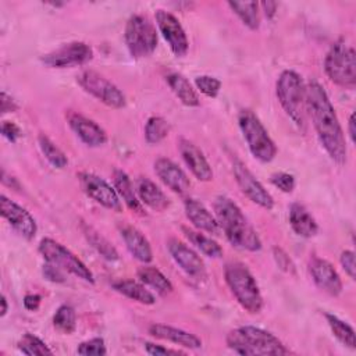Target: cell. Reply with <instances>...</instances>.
I'll use <instances>...</instances> for the list:
<instances>
[{
	"label": "cell",
	"mask_w": 356,
	"mask_h": 356,
	"mask_svg": "<svg viewBox=\"0 0 356 356\" xmlns=\"http://www.w3.org/2000/svg\"><path fill=\"white\" fill-rule=\"evenodd\" d=\"M306 106L321 146L335 163L343 164L346 161L343 131L325 89L317 81L306 85Z\"/></svg>",
	"instance_id": "6da1fadb"
},
{
	"label": "cell",
	"mask_w": 356,
	"mask_h": 356,
	"mask_svg": "<svg viewBox=\"0 0 356 356\" xmlns=\"http://www.w3.org/2000/svg\"><path fill=\"white\" fill-rule=\"evenodd\" d=\"M213 209L220 228L232 246L249 252L261 249L260 236L234 200L220 195L214 199Z\"/></svg>",
	"instance_id": "7a4b0ae2"
},
{
	"label": "cell",
	"mask_w": 356,
	"mask_h": 356,
	"mask_svg": "<svg viewBox=\"0 0 356 356\" xmlns=\"http://www.w3.org/2000/svg\"><path fill=\"white\" fill-rule=\"evenodd\" d=\"M225 342L231 350L245 356H282L291 353L274 334L253 325L231 330Z\"/></svg>",
	"instance_id": "3957f363"
},
{
	"label": "cell",
	"mask_w": 356,
	"mask_h": 356,
	"mask_svg": "<svg viewBox=\"0 0 356 356\" xmlns=\"http://www.w3.org/2000/svg\"><path fill=\"white\" fill-rule=\"evenodd\" d=\"M224 277L228 288L235 296L236 302L250 314H257L263 309V296L259 285L249 271V268L241 261H229L225 264Z\"/></svg>",
	"instance_id": "277c9868"
},
{
	"label": "cell",
	"mask_w": 356,
	"mask_h": 356,
	"mask_svg": "<svg viewBox=\"0 0 356 356\" xmlns=\"http://www.w3.org/2000/svg\"><path fill=\"white\" fill-rule=\"evenodd\" d=\"M277 97L286 115L300 128L306 127V86L300 75L292 70H285L277 79Z\"/></svg>",
	"instance_id": "5b68a950"
},
{
	"label": "cell",
	"mask_w": 356,
	"mask_h": 356,
	"mask_svg": "<svg viewBox=\"0 0 356 356\" xmlns=\"http://www.w3.org/2000/svg\"><path fill=\"white\" fill-rule=\"evenodd\" d=\"M324 71L327 76L338 86L353 89L356 85V53L355 49L345 43L343 39L337 40L328 50L324 60Z\"/></svg>",
	"instance_id": "8992f818"
},
{
	"label": "cell",
	"mask_w": 356,
	"mask_h": 356,
	"mask_svg": "<svg viewBox=\"0 0 356 356\" xmlns=\"http://www.w3.org/2000/svg\"><path fill=\"white\" fill-rule=\"evenodd\" d=\"M238 124L253 157L261 163L271 161L277 154V146L259 117L252 110L245 108L239 111Z\"/></svg>",
	"instance_id": "52a82bcc"
},
{
	"label": "cell",
	"mask_w": 356,
	"mask_h": 356,
	"mask_svg": "<svg viewBox=\"0 0 356 356\" xmlns=\"http://www.w3.org/2000/svg\"><path fill=\"white\" fill-rule=\"evenodd\" d=\"M125 44L134 58L150 56L157 46L156 26L150 19L142 14L129 17L124 33Z\"/></svg>",
	"instance_id": "ba28073f"
},
{
	"label": "cell",
	"mask_w": 356,
	"mask_h": 356,
	"mask_svg": "<svg viewBox=\"0 0 356 356\" xmlns=\"http://www.w3.org/2000/svg\"><path fill=\"white\" fill-rule=\"evenodd\" d=\"M39 253L47 263L58 267L64 273L74 274L75 277L90 284L95 282L92 271L82 263V260H79L78 256L54 239L43 238L39 243Z\"/></svg>",
	"instance_id": "9c48e42d"
},
{
	"label": "cell",
	"mask_w": 356,
	"mask_h": 356,
	"mask_svg": "<svg viewBox=\"0 0 356 356\" xmlns=\"http://www.w3.org/2000/svg\"><path fill=\"white\" fill-rule=\"evenodd\" d=\"M76 81L85 92L90 93L103 104L111 108H121L125 106L124 93L102 74L93 70H85L78 75Z\"/></svg>",
	"instance_id": "30bf717a"
},
{
	"label": "cell",
	"mask_w": 356,
	"mask_h": 356,
	"mask_svg": "<svg viewBox=\"0 0 356 356\" xmlns=\"http://www.w3.org/2000/svg\"><path fill=\"white\" fill-rule=\"evenodd\" d=\"M78 179L82 191L96 203L115 213L122 211L121 199L115 188H113L107 181L89 171H81L78 174Z\"/></svg>",
	"instance_id": "8fae6325"
},
{
	"label": "cell",
	"mask_w": 356,
	"mask_h": 356,
	"mask_svg": "<svg viewBox=\"0 0 356 356\" xmlns=\"http://www.w3.org/2000/svg\"><path fill=\"white\" fill-rule=\"evenodd\" d=\"M232 171L235 181L241 189V192L257 206L271 210L274 207V199L270 192L261 185V182L253 175V172L242 163L239 159H234Z\"/></svg>",
	"instance_id": "7c38bea8"
},
{
	"label": "cell",
	"mask_w": 356,
	"mask_h": 356,
	"mask_svg": "<svg viewBox=\"0 0 356 356\" xmlns=\"http://www.w3.org/2000/svg\"><path fill=\"white\" fill-rule=\"evenodd\" d=\"M93 58L92 47L85 42H70L40 57V61L50 68H67L82 65Z\"/></svg>",
	"instance_id": "4fadbf2b"
},
{
	"label": "cell",
	"mask_w": 356,
	"mask_h": 356,
	"mask_svg": "<svg viewBox=\"0 0 356 356\" xmlns=\"http://www.w3.org/2000/svg\"><path fill=\"white\" fill-rule=\"evenodd\" d=\"M154 17H156V24L160 29V33L168 43L171 51L177 57L185 56L188 51V47H189V42H188L186 33H185L182 25L179 24V21L177 19V17H174L171 13L164 11V10H157Z\"/></svg>",
	"instance_id": "5bb4252c"
},
{
	"label": "cell",
	"mask_w": 356,
	"mask_h": 356,
	"mask_svg": "<svg viewBox=\"0 0 356 356\" xmlns=\"http://www.w3.org/2000/svg\"><path fill=\"white\" fill-rule=\"evenodd\" d=\"M0 210L1 216L8 221V224L26 241H31L35 238L38 225L35 218L31 216V213L17 204L15 202L10 200L7 196H0Z\"/></svg>",
	"instance_id": "9a60e30c"
},
{
	"label": "cell",
	"mask_w": 356,
	"mask_h": 356,
	"mask_svg": "<svg viewBox=\"0 0 356 356\" xmlns=\"http://www.w3.org/2000/svg\"><path fill=\"white\" fill-rule=\"evenodd\" d=\"M309 273L314 284L325 293L338 296L342 292V280L334 266L321 257H312L309 261Z\"/></svg>",
	"instance_id": "2e32d148"
},
{
	"label": "cell",
	"mask_w": 356,
	"mask_h": 356,
	"mask_svg": "<svg viewBox=\"0 0 356 356\" xmlns=\"http://www.w3.org/2000/svg\"><path fill=\"white\" fill-rule=\"evenodd\" d=\"M167 249L174 259V261L185 271L189 277L203 278L204 277V263L200 256L192 250L188 245L177 238H170L167 242Z\"/></svg>",
	"instance_id": "e0dca14e"
},
{
	"label": "cell",
	"mask_w": 356,
	"mask_h": 356,
	"mask_svg": "<svg viewBox=\"0 0 356 356\" xmlns=\"http://www.w3.org/2000/svg\"><path fill=\"white\" fill-rule=\"evenodd\" d=\"M67 120L71 129L85 145L90 147H97L107 142L106 131L93 120L74 111L68 113Z\"/></svg>",
	"instance_id": "ac0fdd59"
},
{
	"label": "cell",
	"mask_w": 356,
	"mask_h": 356,
	"mask_svg": "<svg viewBox=\"0 0 356 356\" xmlns=\"http://www.w3.org/2000/svg\"><path fill=\"white\" fill-rule=\"evenodd\" d=\"M178 150L181 153V157L186 167L191 170V172L203 182H209L213 179V170L203 154V152L191 140L181 138L178 142Z\"/></svg>",
	"instance_id": "d6986e66"
},
{
	"label": "cell",
	"mask_w": 356,
	"mask_h": 356,
	"mask_svg": "<svg viewBox=\"0 0 356 356\" xmlns=\"http://www.w3.org/2000/svg\"><path fill=\"white\" fill-rule=\"evenodd\" d=\"M154 172L165 186L178 195L186 193L191 186L185 171L167 157H160L154 161Z\"/></svg>",
	"instance_id": "ffe728a7"
},
{
	"label": "cell",
	"mask_w": 356,
	"mask_h": 356,
	"mask_svg": "<svg viewBox=\"0 0 356 356\" xmlns=\"http://www.w3.org/2000/svg\"><path fill=\"white\" fill-rule=\"evenodd\" d=\"M120 235L129 250V253L142 263H150L153 260V252L146 236L131 224H121L118 227Z\"/></svg>",
	"instance_id": "44dd1931"
},
{
	"label": "cell",
	"mask_w": 356,
	"mask_h": 356,
	"mask_svg": "<svg viewBox=\"0 0 356 356\" xmlns=\"http://www.w3.org/2000/svg\"><path fill=\"white\" fill-rule=\"evenodd\" d=\"M149 334L157 339L170 341L172 343H177L188 349H199L202 346V339L195 334L177 327L165 325V324H157V323L150 324Z\"/></svg>",
	"instance_id": "7402d4cb"
},
{
	"label": "cell",
	"mask_w": 356,
	"mask_h": 356,
	"mask_svg": "<svg viewBox=\"0 0 356 356\" xmlns=\"http://www.w3.org/2000/svg\"><path fill=\"white\" fill-rule=\"evenodd\" d=\"M184 209L188 220L200 231H206L209 234L218 235L220 234V225L217 222L216 216H213L203 203L193 197H188L184 202Z\"/></svg>",
	"instance_id": "603a6c76"
},
{
	"label": "cell",
	"mask_w": 356,
	"mask_h": 356,
	"mask_svg": "<svg viewBox=\"0 0 356 356\" xmlns=\"http://www.w3.org/2000/svg\"><path fill=\"white\" fill-rule=\"evenodd\" d=\"M136 195L140 203L146 204L154 211H164L170 206V200L165 193L149 178L140 177L135 184Z\"/></svg>",
	"instance_id": "cb8c5ba5"
},
{
	"label": "cell",
	"mask_w": 356,
	"mask_h": 356,
	"mask_svg": "<svg viewBox=\"0 0 356 356\" xmlns=\"http://www.w3.org/2000/svg\"><path fill=\"white\" fill-rule=\"evenodd\" d=\"M289 224L293 232L303 238H312L318 231L314 217L300 203H292L289 206Z\"/></svg>",
	"instance_id": "d4e9b609"
},
{
	"label": "cell",
	"mask_w": 356,
	"mask_h": 356,
	"mask_svg": "<svg viewBox=\"0 0 356 356\" xmlns=\"http://www.w3.org/2000/svg\"><path fill=\"white\" fill-rule=\"evenodd\" d=\"M113 179H114V188H115L120 199L125 203V206L129 210L143 216L145 210L142 207L139 197L136 196V191L134 189L132 182H131L129 177L127 175V172H124L122 170H114Z\"/></svg>",
	"instance_id": "484cf974"
},
{
	"label": "cell",
	"mask_w": 356,
	"mask_h": 356,
	"mask_svg": "<svg viewBox=\"0 0 356 356\" xmlns=\"http://www.w3.org/2000/svg\"><path fill=\"white\" fill-rule=\"evenodd\" d=\"M165 81L174 95L181 100L182 104L195 107L199 106L200 100L196 90L192 88L189 81L179 72H170L165 75Z\"/></svg>",
	"instance_id": "4316f807"
},
{
	"label": "cell",
	"mask_w": 356,
	"mask_h": 356,
	"mask_svg": "<svg viewBox=\"0 0 356 356\" xmlns=\"http://www.w3.org/2000/svg\"><path fill=\"white\" fill-rule=\"evenodd\" d=\"M113 288L118 293H121L135 302H139L142 305H153L156 302L154 295L149 289H146L145 285H142L140 282L134 281V280L115 281V282H113Z\"/></svg>",
	"instance_id": "83f0119b"
},
{
	"label": "cell",
	"mask_w": 356,
	"mask_h": 356,
	"mask_svg": "<svg viewBox=\"0 0 356 356\" xmlns=\"http://www.w3.org/2000/svg\"><path fill=\"white\" fill-rule=\"evenodd\" d=\"M138 278L140 280L142 284L149 285L161 296L171 293L174 289L171 281L159 268H156L153 266L140 267L138 270Z\"/></svg>",
	"instance_id": "f1b7e54d"
},
{
	"label": "cell",
	"mask_w": 356,
	"mask_h": 356,
	"mask_svg": "<svg viewBox=\"0 0 356 356\" xmlns=\"http://www.w3.org/2000/svg\"><path fill=\"white\" fill-rule=\"evenodd\" d=\"M82 231H83V235L85 238L88 239V242L92 245V248L96 249V252L106 260H110V261H114V260H118V253L115 250V248L102 235L99 234L93 227L82 222Z\"/></svg>",
	"instance_id": "f546056e"
},
{
	"label": "cell",
	"mask_w": 356,
	"mask_h": 356,
	"mask_svg": "<svg viewBox=\"0 0 356 356\" xmlns=\"http://www.w3.org/2000/svg\"><path fill=\"white\" fill-rule=\"evenodd\" d=\"M228 7L252 31L260 25V11L257 1H228Z\"/></svg>",
	"instance_id": "4dcf8cb0"
},
{
	"label": "cell",
	"mask_w": 356,
	"mask_h": 356,
	"mask_svg": "<svg viewBox=\"0 0 356 356\" xmlns=\"http://www.w3.org/2000/svg\"><path fill=\"white\" fill-rule=\"evenodd\" d=\"M182 231L189 242H192L203 254L213 259H218L222 256V248L210 236H206L204 234H200L199 231H193L186 227H182Z\"/></svg>",
	"instance_id": "1f68e13d"
},
{
	"label": "cell",
	"mask_w": 356,
	"mask_h": 356,
	"mask_svg": "<svg viewBox=\"0 0 356 356\" xmlns=\"http://www.w3.org/2000/svg\"><path fill=\"white\" fill-rule=\"evenodd\" d=\"M325 320L334 334V337L345 346L355 349L356 348V338H355V331L353 328L345 323L343 320H341L339 317H337L335 314L331 313H325Z\"/></svg>",
	"instance_id": "d6a6232c"
},
{
	"label": "cell",
	"mask_w": 356,
	"mask_h": 356,
	"mask_svg": "<svg viewBox=\"0 0 356 356\" xmlns=\"http://www.w3.org/2000/svg\"><path fill=\"white\" fill-rule=\"evenodd\" d=\"M38 140H39V147H40L43 156L54 168L61 170L68 164V159H67L65 153L54 142H51V139L49 136H46L44 134H40Z\"/></svg>",
	"instance_id": "836d02e7"
},
{
	"label": "cell",
	"mask_w": 356,
	"mask_h": 356,
	"mask_svg": "<svg viewBox=\"0 0 356 356\" xmlns=\"http://www.w3.org/2000/svg\"><path fill=\"white\" fill-rule=\"evenodd\" d=\"M53 325L63 334H72L76 328V314L74 307L61 305L53 316Z\"/></svg>",
	"instance_id": "e575fe53"
},
{
	"label": "cell",
	"mask_w": 356,
	"mask_h": 356,
	"mask_svg": "<svg viewBox=\"0 0 356 356\" xmlns=\"http://www.w3.org/2000/svg\"><path fill=\"white\" fill-rule=\"evenodd\" d=\"M170 132V124L165 118L153 115L145 125V139L147 143L154 145L161 142Z\"/></svg>",
	"instance_id": "d590c367"
},
{
	"label": "cell",
	"mask_w": 356,
	"mask_h": 356,
	"mask_svg": "<svg viewBox=\"0 0 356 356\" xmlns=\"http://www.w3.org/2000/svg\"><path fill=\"white\" fill-rule=\"evenodd\" d=\"M17 348L19 349V352H22L24 355L28 356H44V355H53V350L36 335L33 334H24L18 343Z\"/></svg>",
	"instance_id": "8d00e7d4"
},
{
	"label": "cell",
	"mask_w": 356,
	"mask_h": 356,
	"mask_svg": "<svg viewBox=\"0 0 356 356\" xmlns=\"http://www.w3.org/2000/svg\"><path fill=\"white\" fill-rule=\"evenodd\" d=\"M195 85L199 92L207 97H216L221 89V81L210 75H199L195 78Z\"/></svg>",
	"instance_id": "74e56055"
},
{
	"label": "cell",
	"mask_w": 356,
	"mask_h": 356,
	"mask_svg": "<svg viewBox=\"0 0 356 356\" xmlns=\"http://www.w3.org/2000/svg\"><path fill=\"white\" fill-rule=\"evenodd\" d=\"M76 353L83 355V356H92V355L102 356V355L107 353V349H106L103 338H90L78 345Z\"/></svg>",
	"instance_id": "f35d334b"
},
{
	"label": "cell",
	"mask_w": 356,
	"mask_h": 356,
	"mask_svg": "<svg viewBox=\"0 0 356 356\" xmlns=\"http://www.w3.org/2000/svg\"><path fill=\"white\" fill-rule=\"evenodd\" d=\"M270 182L285 193H291L295 189V177L288 172H275L270 177Z\"/></svg>",
	"instance_id": "ab89813d"
},
{
	"label": "cell",
	"mask_w": 356,
	"mask_h": 356,
	"mask_svg": "<svg viewBox=\"0 0 356 356\" xmlns=\"http://www.w3.org/2000/svg\"><path fill=\"white\" fill-rule=\"evenodd\" d=\"M273 253H274V260H275L277 266H278L282 271H285V273H288V274H293V273H295V264L292 263L291 257L285 253V250H282L281 248L275 246V248L273 249Z\"/></svg>",
	"instance_id": "60d3db41"
},
{
	"label": "cell",
	"mask_w": 356,
	"mask_h": 356,
	"mask_svg": "<svg viewBox=\"0 0 356 356\" xmlns=\"http://www.w3.org/2000/svg\"><path fill=\"white\" fill-rule=\"evenodd\" d=\"M339 261H341V266L343 267L345 273L352 278L355 280L356 277V264H355V253L352 250H343L341 253V257H339Z\"/></svg>",
	"instance_id": "b9f144b4"
},
{
	"label": "cell",
	"mask_w": 356,
	"mask_h": 356,
	"mask_svg": "<svg viewBox=\"0 0 356 356\" xmlns=\"http://www.w3.org/2000/svg\"><path fill=\"white\" fill-rule=\"evenodd\" d=\"M1 134L3 136L10 142H17V139L21 136V129L17 124L11 121H3L1 124Z\"/></svg>",
	"instance_id": "7bdbcfd3"
},
{
	"label": "cell",
	"mask_w": 356,
	"mask_h": 356,
	"mask_svg": "<svg viewBox=\"0 0 356 356\" xmlns=\"http://www.w3.org/2000/svg\"><path fill=\"white\" fill-rule=\"evenodd\" d=\"M43 275L51 282H64V278H65L63 270H60L58 267H56L47 261L43 266Z\"/></svg>",
	"instance_id": "ee69618b"
},
{
	"label": "cell",
	"mask_w": 356,
	"mask_h": 356,
	"mask_svg": "<svg viewBox=\"0 0 356 356\" xmlns=\"http://www.w3.org/2000/svg\"><path fill=\"white\" fill-rule=\"evenodd\" d=\"M145 350L147 355H152V356H165V355H181L182 353L179 350L167 349L163 345H156L153 342H145Z\"/></svg>",
	"instance_id": "f6af8a7d"
},
{
	"label": "cell",
	"mask_w": 356,
	"mask_h": 356,
	"mask_svg": "<svg viewBox=\"0 0 356 356\" xmlns=\"http://www.w3.org/2000/svg\"><path fill=\"white\" fill-rule=\"evenodd\" d=\"M18 110V104L15 103V100L8 96L4 90L1 92V113L6 114V113H14Z\"/></svg>",
	"instance_id": "bcb514c9"
},
{
	"label": "cell",
	"mask_w": 356,
	"mask_h": 356,
	"mask_svg": "<svg viewBox=\"0 0 356 356\" xmlns=\"http://www.w3.org/2000/svg\"><path fill=\"white\" fill-rule=\"evenodd\" d=\"M40 300H42L40 295H38V293H28V295H25V298H24V306H25L26 310L35 312V310L39 309Z\"/></svg>",
	"instance_id": "7dc6e473"
},
{
	"label": "cell",
	"mask_w": 356,
	"mask_h": 356,
	"mask_svg": "<svg viewBox=\"0 0 356 356\" xmlns=\"http://www.w3.org/2000/svg\"><path fill=\"white\" fill-rule=\"evenodd\" d=\"M259 6L263 8L266 17L271 19L277 13V6L278 4L275 1H261V3H259Z\"/></svg>",
	"instance_id": "c3c4849f"
},
{
	"label": "cell",
	"mask_w": 356,
	"mask_h": 356,
	"mask_svg": "<svg viewBox=\"0 0 356 356\" xmlns=\"http://www.w3.org/2000/svg\"><path fill=\"white\" fill-rule=\"evenodd\" d=\"M348 132H349V139H350V142H355V136H356V132H355V113H352V114L349 115Z\"/></svg>",
	"instance_id": "681fc988"
},
{
	"label": "cell",
	"mask_w": 356,
	"mask_h": 356,
	"mask_svg": "<svg viewBox=\"0 0 356 356\" xmlns=\"http://www.w3.org/2000/svg\"><path fill=\"white\" fill-rule=\"evenodd\" d=\"M7 310H8L7 299H6V296L3 295V296H1V313H0V316H1V317H4V316L7 314Z\"/></svg>",
	"instance_id": "f907efd6"
}]
</instances>
